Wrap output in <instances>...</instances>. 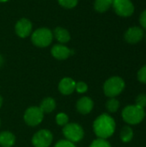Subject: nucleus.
<instances>
[{
  "label": "nucleus",
  "mask_w": 146,
  "mask_h": 147,
  "mask_svg": "<svg viewBox=\"0 0 146 147\" xmlns=\"http://www.w3.org/2000/svg\"><path fill=\"white\" fill-rule=\"evenodd\" d=\"M59 4L66 9H72L77 6L78 0H58Z\"/></svg>",
  "instance_id": "22"
},
{
  "label": "nucleus",
  "mask_w": 146,
  "mask_h": 147,
  "mask_svg": "<svg viewBox=\"0 0 146 147\" xmlns=\"http://www.w3.org/2000/svg\"><path fill=\"white\" fill-rule=\"evenodd\" d=\"M89 147H111V145L109 144L108 140L98 138L97 140H95L91 143Z\"/></svg>",
  "instance_id": "21"
},
{
  "label": "nucleus",
  "mask_w": 146,
  "mask_h": 147,
  "mask_svg": "<svg viewBox=\"0 0 146 147\" xmlns=\"http://www.w3.org/2000/svg\"><path fill=\"white\" fill-rule=\"evenodd\" d=\"M15 30L19 37L26 38L32 32V23L29 20L26 18H22L16 22Z\"/></svg>",
  "instance_id": "9"
},
{
  "label": "nucleus",
  "mask_w": 146,
  "mask_h": 147,
  "mask_svg": "<svg viewBox=\"0 0 146 147\" xmlns=\"http://www.w3.org/2000/svg\"><path fill=\"white\" fill-rule=\"evenodd\" d=\"M52 55L59 60H64L66 59L67 58H69L70 55H71V53H73V52L69 49L67 47L61 45V44H58L52 47V50H51Z\"/></svg>",
  "instance_id": "13"
},
{
  "label": "nucleus",
  "mask_w": 146,
  "mask_h": 147,
  "mask_svg": "<svg viewBox=\"0 0 146 147\" xmlns=\"http://www.w3.org/2000/svg\"><path fill=\"white\" fill-rule=\"evenodd\" d=\"M145 116V112L143 108H140L137 105H129L126 106L122 110V118L123 120L131 125H136L140 123Z\"/></svg>",
  "instance_id": "2"
},
{
  "label": "nucleus",
  "mask_w": 146,
  "mask_h": 147,
  "mask_svg": "<svg viewBox=\"0 0 146 147\" xmlns=\"http://www.w3.org/2000/svg\"><path fill=\"white\" fill-rule=\"evenodd\" d=\"M144 37V30L139 27H132L125 33V40L126 42L135 44L139 42Z\"/></svg>",
  "instance_id": "10"
},
{
  "label": "nucleus",
  "mask_w": 146,
  "mask_h": 147,
  "mask_svg": "<svg viewBox=\"0 0 146 147\" xmlns=\"http://www.w3.org/2000/svg\"><path fill=\"white\" fill-rule=\"evenodd\" d=\"M120 139L121 140L124 142V143H127V142H130L133 138V129L128 127V126H125L121 131H120Z\"/></svg>",
  "instance_id": "18"
},
{
  "label": "nucleus",
  "mask_w": 146,
  "mask_h": 147,
  "mask_svg": "<svg viewBox=\"0 0 146 147\" xmlns=\"http://www.w3.org/2000/svg\"><path fill=\"white\" fill-rule=\"evenodd\" d=\"M76 108L80 114L88 115L92 111L94 108V102L89 96H83L77 102Z\"/></svg>",
  "instance_id": "11"
},
{
  "label": "nucleus",
  "mask_w": 146,
  "mask_h": 147,
  "mask_svg": "<svg viewBox=\"0 0 146 147\" xmlns=\"http://www.w3.org/2000/svg\"><path fill=\"white\" fill-rule=\"evenodd\" d=\"M53 34H54V37L56 38V40L62 44L67 43L71 40V35H70L69 32L61 27L56 28Z\"/></svg>",
  "instance_id": "16"
},
{
  "label": "nucleus",
  "mask_w": 146,
  "mask_h": 147,
  "mask_svg": "<svg viewBox=\"0 0 146 147\" xmlns=\"http://www.w3.org/2000/svg\"><path fill=\"white\" fill-rule=\"evenodd\" d=\"M139 22L141 24V26L146 30V9L145 11L142 12V14L140 15L139 17Z\"/></svg>",
  "instance_id": "27"
},
{
  "label": "nucleus",
  "mask_w": 146,
  "mask_h": 147,
  "mask_svg": "<svg viewBox=\"0 0 146 147\" xmlns=\"http://www.w3.org/2000/svg\"><path fill=\"white\" fill-rule=\"evenodd\" d=\"M15 143V135L9 131H3L0 133V146L12 147Z\"/></svg>",
  "instance_id": "14"
},
{
  "label": "nucleus",
  "mask_w": 146,
  "mask_h": 147,
  "mask_svg": "<svg viewBox=\"0 0 146 147\" xmlns=\"http://www.w3.org/2000/svg\"><path fill=\"white\" fill-rule=\"evenodd\" d=\"M125 88V82L120 77H112L108 78L103 85L104 94L108 97H115L120 95Z\"/></svg>",
  "instance_id": "3"
},
{
  "label": "nucleus",
  "mask_w": 146,
  "mask_h": 147,
  "mask_svg": "<svg viewBox=\"0 0 146 147\" xmlns=\"http://www.w3.org/2000/svg\"><path fill=\"white\" fill-rule=\"evenodd\" d=\"M113 4V0H96L95 1V9L100 13L107 11L110 6Z\"/></svg>",
  "instance_id": "17"
},
{
  "label": "nucleus",
  "mask_w": 146,
  "mask_h": 147,
  "mask_svg": "<svg viewBox=\"0 0 146 147\" xmlns=\"http://www.w3.org/2000/svg\"><path fill=\"white\" fill-rule=\"evenodd\" d=\"M2 105H3V97L0 95V108L2 107Z\"/></svg>",
  "instance_id": "29"
},
{
  "label": "nucleus",
  "mask_w": 146,
  "mask_h": 147,
  "mask_svg": "<svg viewBox=\"0 0 146 147\" xmlns=\"http://www.w3.org/2000/svg\"><path fill=\"white\" fill-rule=\"evenodd\" d=\"M0 126H1V121H0Z\"/></svg>",
  "instance_id": "31"
},
{
  "label": "nucleus",
  "mask_w": 146,
  "mask_h": 147,
  "mask_svg": "<svg viewBox=\"0 0 146 147\" xmlns=\"http://www.w3.org/2000/svg\"><path fill=\"white\" fill-rule=\"evenodd\" d=\"M53 140L52 134L47 129H41L35 133L32 138V144L34 147H49Z\"/></svg>",
  "instance_id": "7"
},
{
  "label": "nucleus",
  "mask_w": 146,
  "mask_h": 147,
  "mask_svg": "<svg viewBox=\"0 0 146 147\" xmlns=\"http://www.w3.org/2000/svg\"><path fill=\"white\" fill-rule=\"evenodd\" d=\"M56 123L60 127H65L69 123V116L65 113H59L55 118Z\"/></svg>",
  "instance_id": "20"
},
{
  "label": "nucleus",
  "mask_w": 146,
  "mask_h": 147,
  "mask_svg": "<svg viewBox=\"0 0 146 147\" xmlns=\"http://www.w3.org/2000/svg\"><path fill=\"white\" fill-rule=\"evenodd\" d=\"M112 5L115 13L123 17L132 16L134 11V6L131 0H114Z\"/></svg>",
  "instance_id": "8"
},
{
  "label": "nucleus",
  "mask_w": 146,
  "mask_h": 147,
  "mask_svg": "<svg viewBox=\"0 0 146 147\" xmlns=\"http://www.w3.org/2000/svg\"><path fill=\"white\" fill-rule=\"evenodd\" d=\"M3 64V57L0 55V66H1Z\"/></svg>",
  "instance_id": "28"
},
{
  "label": "nucleus",
  "mask_w": 146,
  "mask_h": 147,
  "mask_svg": "<svg viewBox=\"0 0 146 147\" xmlns=\"http://www.w3.org/2000/svg\"><path fill=\"white\" fill-rule=\"evenodd\" d=\"M53 34L51 30L46 28H39L35 30L32 34V42L38 47H48L52 40Z\"/></svg>",
  "instance_id": "5"
},
{
  "label": "nucleus",
  "mask_w": 146,
  "mask_h": 147,
  "mask_svg": "<svg viewBox=\"0 0 146 147\" xmlns=\"http://www.w3.org/2000/svg\"><path fill=\"white\" fill-rule=\"evenodd\" d=\"M136 105L140 108L146 107V94H139L136 98Z\"/></svg>",
  "instance_id": "24"
},
{
  "label": "nucleus",
  "mask_w": 146,
  "mask_h": 147,
  "mask_svg": "<svg viewBox=\"0 0 146 147\" xmlns=\"http://www.w3.org/2000/svg\"><path fill=\"white\" fill-rule=\"evenodd\" d=\"M54 147H76V146L74 143L67 140H61L55 144Z\"/></svg>",
  "instance_id": "26"
},
{
  "label": "nucleus",
  "mask_w": 146,
  "mask_h": 147,
  "mask_svg": "<svg viewBox=\"0 0 146 147\" xmlns=\"http://www.w3.org/2000/svg\"><path fill=\"white\" fill-rule=\"evenodd\" d=\"M63 134L65 137V140L72 142L77 143L80 142L84 137L83 128L77 123H68L63 127Z\"/></svg>",
  "instance_id": "4"
},
{
  "label": "nucleus",
  "mask_w": 146,
  "mask_h": 147,
  "mask_svg": "<svg viewBox=\"0 0 146 147\" xmlns=\"http://www.w3.org/2000/svg\"><path fill=\"white\" fill-rule=\"evenodd\" d=\"M145 39H146V34H145Z\"/></svg>",
  "instance_id": "32"
},
{
  "label": "nucleus",
  "mask_w": 146,
  "mask_h": 147,
  "mask_svg": "<svg viewBox=\"0 0 146 147\" xmlns=\"http://www.w3.org/2000/svg\"><path fill=\"white\" fill-rule=\"evenodd\" d=\"M120 108V102L114 97H111L106 102V109L110 113H115Z\"/></svg>",
  "instance_id": "19"
},
{
  "label": "nucleus",
  "mask_w": 146,
  "mask_h": 147,
  "mask_svg": "<svg viewBox=\"0 0 146 147\" xmlns=\"http://www.w3.org/2000/svg\"><path fill=\"white\" fill-rule=\"evenodd\" d=\"M76 82L71 78H64L59 84V90L61 94L68 96L75 91Z\"/></svg>",
  "instance_id": "12"
},
{
  "label": "nucleus",
  "mask_w": 146,
  "mask_h": 147,
  "mask_svg": "<svg viewBox=\"0 0 146 147\" xmlns=\"http://www.w3.org/2000/svg\"><path fill=\"white\" fill-rule=\"evenodd\" d=\"M115 121L108 114L99 115L93 123V129L99 139L106 140L111 137L115 131Z\"/></svg>",
  "instance_id": "1"
},
{
  "label": "nucleus",
  "mask_w": 146,
  "mask_h": 147,
  "mask_svg": "<svg viewBox=\"0 0 146 147\" xmlns=\"http://www.w3.org/2000/svg\"><path fill=\"white\" fill-rule=\"evenodd\" d=\"M9 0H0V3H3V2H7Z\"/></svg>",
  "instance_id": "30"
},
{
  "label": "nucleus",
  "mask_w": 146,
  "mask_h": 147,
  "mask_svg": "<svg viewBox=\"0 0 146 147\" xmlns=\"http://www.w3.org/2000/svg\"><path fill=\"white\" fill-rule=\"evenodd\" d=\"M138 79L139 82H141L143 84H146V65L139 71Z\"/></svg>",
  "instance_id": "25"
},
{
  "label": "nucleus",
  "mask_w": 146,
  "mask_h": 147,
  "mask_svg": "<svg viewBox=\"0 0 146 147\" xmlns=\"http://www.w3.org/2000/svg\"><path fill=\"white\" fill-rule=\"evenodd\" d=\"M44 118V113L41 111L40 107L32 106L26 109L23 119L27 125L29 127H36L40 125Z\"/></svg>",
  "instance_id": "6"
},
{
  "label": "nucleus",
  "mask_w": 146,
  "mask_h": 147,
  "mask_svg": "<svg viewBox=\"0 0 146 147\" xmlns=\"http://www.w3.org/2000/svg\"><path fill=\"white\" fill-rule=\"evenodd\" d=\"M40 109L44 114H50L56 109V102L52 97H46L40 102Z\"/></svg>",
  "instance_id": "15"
},
{
  "label": "nucleus",
  "mask_w": 146,
  "mask_h": 147,
  "mask_svg": "<svg viewBox=\"0 0 146 147\" xmlns=\"http://www.w3.org/2000/svg\"><path fill=\"white\" fill-rule=\"evenodd\" d=\"M75 90L79 94H83L88 90V85L84 82H77L76 83Z\"/></svg>",
  "instance_id": "23"
}]
</instances>
